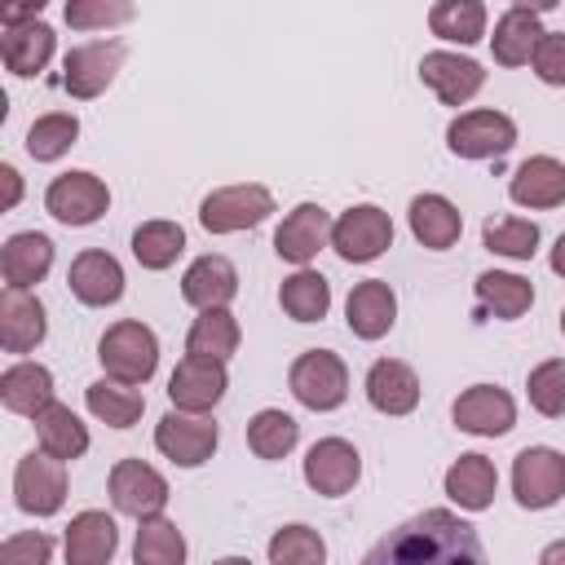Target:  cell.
Wrapping results in <instances>:
<instances>
[{
    "label": "cell",
    "mask_w": 565,
    "mask_h": 565,
    "mask_svg": "<svg viewBox=\"0 0 565 565\" xmlns=\"http://www.w3.org/2000/svg\"><path fill=\"white\" fill-rule=\"evenodd\" d=\"M362 565H490L477 525L446 508H428L402 525H393Z\"/></svg>",
    "instance_id": "obj_1"
},
{
    "label": "cell",
    "mask_w": 565,
    "mask_h": 565,
    "mask_svg": "<svg viewBox=\"0 0 565 565\" xmlns=\"http://www.w3.org/2000/svg\"><path fill=\"white\" fill-rule=\"evenodd\" d=\"M97 362H102L106 380H115L124 388H141L159 366V340L146 322L124 318V322L106 327V335L97 340Z\"/></svg>",
    "instance_id": "obj_2"
},
{
    "label": "cell",
    "mask_w": 565,
    "mask_h": 565,
    "mask_svg": "<svg viewBox=\"0 0 565 565\" xmlns=\"http://www.w3.org/2000/svg\"><path fill=\"white\" fill-rule=\"evenodd\" d=\"M287 384H291V397L309 411H335L349 397V371L331 349L300 353L287 371Z\"/></svg>",
    "instance_id": "obj_3"
},
{
    "label": "cell",
    "mask_w": 565,
    "mask_h": 565,
    "mask_svg": "<svg viewBox=\"0 0 565 565\" xmlns=\"http://www.w3.org/2000/svg\"><path fill=\"white\" fill-rule=\"evenodd\" d=\"M269 212H274V194L265 185H256V181H247V185H221V190H212L199 203V225L207 234H238V230L260 225Z\"/></svg>",
    "instance_id": "obj_4"
},
{
    "label": "cell",
    "mask_w": 565,
    "mask_h": 565,
    "mask_svg": "<svg viewBox=\"0 0 565 565\" xmlns=\"http://www.w3.org/2000/svg\"><path fill=\"white\" fill-rule=\"evenodd\" d=\"M512 494L530 512L552 508L565 494V455L552 446H525L512 459Z\"/></svg>",
    "instance_id": "obj_5"
},
{
    "label": "cell",
    "mask_w": 565,
    "mask_h": 565,
    "mask_svg": "<svg viewBox=\"0 0 565 565\" xmlns=\"http://www.w3.org/2000/svg\"><path fill=\"white\" fill-rule=\"evenodd\" d=\"M446 146L459 159H499L516 146V124L503 110H463L446 128Z\"/></svg>",
    "instance_id": "obj_6"
},
{
    "label": "cell",
    "mask_w": 565,
    "mask_h": 565,
    "mask_svg": "<svg viewBox=\"0 0 565 565\" xmlns=\"http://www.w3.org/2000/svg\"><path fill=\"white\" fill-rule=\"evenodd\" d=\"M13 499L31 516H53L66 503V463L44 450L22 455L13 468Z\"/></svg>",
    "instance_id": "obj_7"
},
{
    "label": "cell",
    "mask_w": 565,
    "mask_h": 565,
    "mask_svg": "<svg viewBox=\"0 0 565 565\" xmlns=\"http://www.w3.org/2000/svg\"><path fill=\"white\" fill-rule=\"evenodd\" d=\"M331 247L349 265H366V260L384 256V247H393V221H388V212L375 207V203L349 207L335 221V230H331Z\"/></svg>",
    "instance_id": "obj_8"
},
{
    "label": "cell",
    "mask_w": 565,
    "mask_h": 565,
    "mask_svg": "<svg viewBox=\"0 0 565 565\" xmlns=\"http://www.w3.org/2000/svg\"><path fill=\"white\" fill-rule=\"evenodd\" d=\"M124 66V44L119 40H88V44H75L62 62V88L79 102L97 97L110 88V79L119 75Z\"/></svg>",
    "instance_id": "obj_9"
},
{
    "label": "cell",
    "mask_w": 565,
    "mask_h": 565,
    "mask_svg": "<svg viewBox=\"0 0 565 565\" xmlns=\"http://www.w3.org/2000/svg\"><path fill=\"white\" fill-rule=\"evenodd\" d=\"M44 207H49V216H57L62 225H93V221L110 207V190H106V181L93 177V172H62V177L49 181Z\"/></svg>",
    "instance_id": "obj_10"
},
{
    "label": "cell",
    "mask_w": 565,
    "mask_h": 565,
    "mask_svg": "<svg viewBox=\"0 0 565 565\" xmlns=\"http://www.w3.org/2000/svg\"><path fill=\"white\" fill-rule=\"evenodd\" d=\"M230 388V375H225V362H212V358H194L185 353L168 380V397H172V411H185V415H207Z\"/></svg>",
    "instance_id": "obj_11"
},
{
    "label": "cell",
    "mask_w": 565,
    "mask_h": 565,
    "mask_svg": "<svg viewBox=\"0 0 565 565\" xmlns=\"http://www.w3.org/2000/svg\"><path fill=\"white\" fill-rule=\"evenodd\" d=\"M110 503L124 512V516H159L168 508V481L159 468L141 463V459H119L110 468Z\"/></svg>",
    "instance_id": "obj_12"
},
{
    "label": "cell",
    "mask_w": 565,
    "mask_h": 565,
    "mask_svg": "<svg viewBox=\"0 0 565 565\" xmlns=\"http://www.w3.org/2000/svg\"><path fill=\"white\" fill-rule=\"evenodd\" d=\"M216 441H221V433H216V424H212L207 415L168 411V415L159 419V428H154V446H159L172 463H181V468L207 463L212 450H216Z\"/></svg>",
    "instance_id": "obj_13"
},
{
    "label": "cell",
    "mask_w": 565,
    "mask_h": 565,
    "mask_svg": "<svg viewBox=\"0 0 565 565\" xmlns=\"http://www.w3.org/2000/svg\"><path fill=\"white\" fill-rule=\"evenodd\" d=\"M358 477H362V455L353 450V441L322 437V441L309 446V455H305V481H309V490L335 499V494H349L358 486Z\"/></svg>",
    "instance_id": "obj_14"
},
{
    "label": "cell",
    "mask_w": 565,
    "mask_h": 565,
    "mask_svg": "<svg viewBox=\"0 0 565 565\" xmlns=\"http://www.w3.org/2000/svg\"><path fill=\"white\" fill-rule=\"evenodd\" d=\"M331 230H335V221H331L327 207L300 203V207H291V212L282 216V225L274 230V252H278L282 260H291V265L305 269V265L331 243Z\"/></svg>",
    "instance_id": "obj_15"
},
{
    "label": "cell",
    "mask_w": 565,
    "mask_h": 565,
    "mask_svg": "<svg viewBox=\"0 0 565 565\" xmlns=\"http://www.w3.org/2000/svg\"><path fill=\"white\" fill-rule=\"evenodd\" d=\"M455 428L472 437H503L516 424V402L499 384H472L455 397Z\"/></svg>",
    "instance_id": "obj_16"
},
{
    "label": "cell",
    "mask_w": 565,
    "mask_h": 565,
    "mask_svg": "<svg viewBox=\"0 0 565 565\" xmlns=\"http://www.w3.org/2000/svg\"><path fill=\"white\" fill-rule=\"evenodd\" d=\"M419 79L437 93L441 106H463L468 97L481 93L486 71H481L472 57H459V53L437 49V53H424V57H419Z\"/></svg>",
    "instance_id": "obj_17"
},
{
    "label": "cell",
    "mask_w": 565,
    "mask_h": 565,
    "mask_svg": "<svg viewBox=\"0 0 565 565\" xmlns=\"http://www.w3.org/2000/svg\"><path fill=\"white\" fill-rule=\"evenodd\" d=\"M66 282H71L75 300L79 305H93V309H106V305H115L124 296V269H119V260L110 252H97V247H88V252H79L71 260Z\"/></svg>",
    "instance_id": "obj_18"
},
{
    "label": "cell",
    "mask_w": 565,
    "mask_h": 565,
    "mask_svg": "<svg viewBox=\"0 0 565 565\" xmlns=\"http://www.w3.org/2000/svg\"><path fill=\"white\" fill-rule=\"evenodd\" d=\"M181 296H185V305H194L199 313L225 309V305L238 296V269H234V260H230V256H216V252L190 260V269H185V278H181Z\"/></svg>",
    "instance_id": "obj_19"
},
{
    "label": "cell",
    "mask_w": 565,
    "mask_h": 565,
    "mask_svg": "<svg viewBox=\"0 0 565 565\" xmlns=\"http://www.w3.org/2000/svg\"><path fill=\"white\" fill-rule=\"evenodd\" d=\"M344 322H349V331H353L358 340H380V335H388V327L397 322V296H393V287H388L384 278L358 282V287L349 291V300H344Z\"/></svg>",
    "instance_id": "obj_20"
},
{
    "label": "cell",
    "mask_w": 565,
    "mask_h": 565,
    "mask_svg": "<svg viewBox=\"0 0 565 565\" xmlns=\"http://www.w3.org/2000/svg\"><path fill=\"white\" fill-rule=\"evenodd\" d=\"M53 44H57V35H53V26L40 22V18L0 31V57H4L9 75H18V79L40 75V71L49 66V57H53Z\"/></svg>",
    "instance_id": "obj_21"
},
{
    "label": "cell",
    "mask_w": 565,
    "mask_h": 565,
    "mask_svg": "<svg viewBox=\"0 0 565 565\" xmlns=\"http://www.w3.org/2000/svg\"><path fill=\"white\" fill-rule=\"evenodd\" d=\"M49 269H53V243H49V234L22 230V234H9V238H4V247H0L4 287L26 291V287H35Z\"/></svg>",
    "instance_id": "obj_22"
},
{
    "label": "cell",
    "mask_w": 565,
    "mask_h": 565,
    "mask_svg": "<svg viewBox=\"0 0 565 565\" xmlns=\"http://www.w3.org/2000/svg\"><path fill=\"white\" fill-rule=\"evenodd\" d=\"M366 402L380 415H411L419 406V375L397 358H380L366 371Z\"/></svg>",
    "instance_id": "obj_23"
},
{
    "label": "cell",
    "mask_w": 565,
    "mask_h": 565,
    "mask_svg": "<svg viewBox=\"0 0 565 565\" xmlns=\"http://www.w3.org/2000/svg\"><path fill=\"white\" fill-rule=\"evenodd\" d=\"M539 40H543L539 9H530V4H512V9L499 13L494 35H490V49H494V62H499V66H525V62H534Z\"/></svg>",
    "instance_id": "obj_24"
},
{
    "label": "cell",
    "mask_w": 565,
    "mask_h": 565,
    "mask_svg": "<svg viewBox=\"0 0 565 565\" xmlns=\"http://www.w3.org/2000/svg\"><path fill=\"white\" fill-rule=\"evenodd\" d=\"M508 194H512V203H521V207H539V212H543V207H561V203H565V163L552 159V154L525 159V163L512 172Z\"/></svg>",
    "instance_id": "obj_25"
},
{
    "label": "cell",
    "mask_w": 565,
    "mask_h": 565,
    "mask_svg": "<svg viewBox=\"0 0 565 565\" xmlns=\"http://www.w3.org/2000/svg\"><path fill=\"white\" fill-rule=\"evenodd\" d=\"M62 547H66V565H106L115 556V547H119V530H115V521L106 512L88 508V512L71 516Z\"/></svg>",
    "instance_id": "obj_26"
},
{
    "label": "cell",
    "mask_w": 565,
    "mask_h": 565,
    "mask_svg": "<svg viewBox=\"0 0 565 565\" xmlns=\"http://www.w3.org/2000/svg\"><path fill=\"white\" fill-rule=\"evenodd\" d=\"M44 331H49L44 305L26 291L4 287V296H0V344H4V353H31L44 340Z\"/></svg>",
    "instance_id": "obj_27"
},
{
    "label": "cell",
    "mask_w": 565,
    "mask_h": 565,
    "mask_svg": "<svg viewBox=\"0 0 565 565\" xmlns=\"http://www.w3.org/2000/svg\"><path fill=\"white\" fill-rule=\"evenodd\" d=\"M0 402H4V411L35 419L40 411H49L57 402L53 397V371L40 366V362H13L0 375Z\"/></svg>",
    "instance_id": "obj_28"
},
{
    "label": "cell",
    "mask_w": 565,
    "mask_h": 565,
    "mask_svg": "<svg viewBox=\"0 0 565 565\" xmlns=\"http://www.w3.org/2000/svg\"><path fill=\"white\" fill-rule=\"evenodd\" d=\"M459 230H463V216L446 194H415L411 199V234L424 247L446 252L459 243Z\"/></svg>",
    "instance_id": "obj_29"
},
{
    "label": "cell",
    "mask_w": 565,
    "mask_h": 565,
    "mask_svg": "<svg viewBox=\"0 0 565 565\" xmlns=\"http://www.w3.org/2000/svg\"><path fill=\"white\" fill-rule=\"evenodd\" d=\"M494 486H499V472L486 455H459L450 468H446V494L468 508V512H486L490 499H494Z\"/></svg>",
    "instance_id": "obj_30"
},
{
    "label": "cell",
    "mask_w": 565,
    "mask_h": 565,
    "mask_svg": "<svg viewBox=\"0 0 565 565\" xmlns=\"http://www.w3.org/2000/svg\"><path fill=\"white\" fill-rule=\"evenodd\" d=\"M35 441H40L44 455L71 463V459H79V455L88 450V428L79 424V415H75L71 406L53 402L49 411L35 415Z\"/></svg>",
    "instance_id": "obj_31"
},
{
    "label": "cell",
    "mask_w": 565,
    "mask_h": 565,
    "mask_svg": "<svg viewBox=\"0 0 565 565\" xmlns=\"http://www.w3.org/2000/svg\"><path fill=\"white\" fill-rule=\"evenodd\" d=\"M477 305H481L486 313L512 322V318H521V313L534 305V287H530V278H521V274L486 269V274L477 278Z\"/></svg>",
    "instance_id": "obj_32"
},
{
    "label": "cell",
    "mask_w": 565,
    "mask_h": 565,
    "mask_svg": "<svg viewBox=\"0 0 565 565\" xmlns=\"http://www.w3.org/2000/svg\"><path fill=\"white\" fill-rule=\"evenodd\" d=\"M278 305H282V313L296 318V322H318V318H327V309H331V282H327L318 269H296L291 278H282Z\"/></svg>",
    "instance_id": "obj_33"
},
{
    "label": "cell",
    "mask_w": 565,
    "mask_h": 565,
    "mask_svg": "<svg viewBox=\"0 0 565 565\" xmlns=\"http://www.w3.org/2000/svg\"><path fill=\"white\" fill-rule=\"evenodd\" d=\"M185 353L212 358V362H230L238 353V318L230 309L199 313L194 327H190V335H185Z\"/></svg>",
    "instance_id": "obj_34"
},
{
    "label": "cell",
    "mask_w": 565,
    "mask_h": 565,
    "mask_svg": "<svg viewBox=\"0 0 565 565\" xmlns=\"http://www.w3.org/2000/svg\"><path fill=\"white\" fill-rule=\"evenodd\" d=\"M428 26H433V35H441L450 44H477L486 35V4L481 0H437L428 9Z\"/></svg>",
    "instance_id": "obj_35"
},
{
    "label": "cell",
    "mask_w": 565,
    "mask_h": 565,
    "mask_svg": "<svg viewBox=\"0 0 565 565\" xmlns=\"http://www.w3.org/2000/svg\"><path fill=\"white\" fill-rule=\"evenodd\" d=\"M137 565H185V534L168 516H146L132 539Z\"/></svg>",
    "instance_id": "obj_36"
},
{
    "label": "cell",
    "mask_w": 565,
    "mask_h": 565,
    "mask_svg": "<svg viewBox=\"0 0 565 565\" xmlns=\"http://www.w3.org/2000/svg\"><path fill=\"white\" fill-rule=\"evenodd\" d=\"M185 252V230L177 221H146L132 230V256L141 269H168Z\"/></svg>",
    "instance_id": "obj_37"
},
{
    "label": "cell",
    "mask_w": 565,
    "mask_h": 565,
    "mask_svg": "<svg viewBox=\"0 0 565 565\" xmlns=\"http://www.w3.org/2000/svg\"><path fill=\"white\" fill-rule=\"evenodd\" d=\"M296 441H300V424H296L287 411L265 406V411H256V415L247 419V446H252L260 459H282V455L296 450Z\"/></svg>",
    "instance_id": "obj_38"
},
{
    "label": "cell",
    "mask_w": 565,
    "mask_h": 565,
    "mask_svg": "<svg viewBox=\"0 0 565 565\" xmlns=\"http://www.w3.org/2000/svg\"><path fill=\"white\" fill-rule=\"evenodd\" d=\"M75 137H79V119L71 110H49L26 128V154L35 163H53L75 146Z\"/></svg>",
    "instance_id": "obj_39"
},
{
    "label": "cell",
    "mask_w": 565,
    "mask_h": 565,
    "mask_svg": "<svg viewBox=\"0 0 565 565\" xmlns=\"http://www.w3.org/2000/svg\"><path fill=\"white\" fill-rule=\"evenodd\" d=\"M84 402H88V411H93L102 424H110V428H132V424L141 419V411H146V397H141L137 388L115 384V380L88 384Z\"/></svg>",
    "instance_id": "obj_40"
},
{
    "label": "cell",
    "mask_w": 565,
    "mask_h": 565,
    "mask_svg": "<svg viewBox=\"0 0 565 565\" xmlns=\"http://www.w3.org/2000/svg\"><path fill=\"white\" fill-rule=\"evenodd\" d=\"M481 243L508 260H530L539 252V225L521 221V216H499L481 225Z\"/></svg>",
    "instance_id": "obj_41"
},
{
    "label": "cell",
    "mask_w": 565,
    "mask_h": 565,
    "mask_svg": "<svg viewBox=\"0 0 565 565\" xmlns=\"http://www.w3.org/2000/svg\"><path fill=\"white\" fill-rule=\"evenodd\" d=\"M269 565H327V543L309 525H282L269 539Z\"/></svg>",
    "instance_id": "obj_42"
},
{
    "label": "cell",
    "mask_w": 565,
    "mask_h": 565,
    "mask_svg": "<svg viewBox=\"0 0 565 565\" xmlns=\"http://www.w3.org/2000/svg\"><path fill=\"white\" fill-rule=\"evenodd\" d=\"M525 393H530V406L547 419H561L565 415V358H547L530 371L525 380Z\"/></svg>",
    "instance_id": "obj_43"
},
{
    "label": "cell",
    "mask_w": 565,
    "mask_h": 565,
    "mask_svg": "<svg viewBox=\"0 0 565 565\" xmlns=\"http://www.w3.org/2000/svg\"><path fill=\"white\" fill-rule=\"evenodd\" d=\"M128 18H132V4L128 0H71L66 4V22L75 31L115 26V22H128Z\"/></svg>",
    "instance_id": "obj_44"
},
{
    "label": "cell",
    "mask_w": 565,
    "mask_h": 565,
    "mask_svg": "<svg viewBox=\"0 0 565 565\" xmlns=\"http://www.w3.org/2000/svg\"><path fill=\"white\" fill-rule=\"evenodd\" d=\"M49 556H53V539L44 530L9 534L0 547V565H49Z\"/></svg>",
    "instance_id": "obj_45"
},
{
    "label": "cell",
    "mask_w": 565,
    "mask_h": 565,
    "mask_svg": "<svg viewBox=\"0 0 565 565\" xmlns=\"http://www.w3.org/2000/svg\"><path fill=\"white\" fill-rule=\"evenodd\" d=\"M534 75L543 79V84H565V31H543V40H539V49H534Z\"/></svg>",
    "instance_id": "obj_46"
},
{
    "label": "cell",
    "mask_w": 565,
    "mask_h": 565,
    "mask_svg": "<svg viewBox=\"0 0 565 565\" xmlns=\"http://www.w3.org/2000/svg\"><path fill=\"white\" fill-rule=\"evenodd\" d=\"M0 181H4V207H18V199H22V177H18V168H13V163H0Z\"/></svg>",
    "instance_id": "obj_47"
},
{
    "label": "cell",
    "mask_w": 565,
    "mask_h": 565,
    "mask_svg": "<svg viewBox=\"0 0 565 565\" xmlns=\"http://www.w3.org/2000/svg\"><path fill=\"white\" fill-rule=\"evenodd\" d=\"M539 565H565V539H556V543H547V547L539 552Z\"/></svg>",
    "instance_id": "obj_48"
},
{
    "label": "cell",
    "mask_w": 565,
    "mask_h": 565,
    "mask_svg": "<svg viewBox=\"0 0 565 565\" xmlns=\"http://www.w3.org/2000/svg\"><path fill=\"white\" fill-rule=\"evenodd\" d=\"M547 265H552V274H561V278H565V234L556 238V247H552V256H547Z\"/></svg>",
    "instance_id": "obj_49"
},
{
    "label": "cell",
    "mask_w": 565,
    "mask_h": 565,
    "mask_svg": "<svg viewBox=\"0 0 565 565\" xmlns=\"http://www.w3.org/2000/svg\"><path fill=\"white\" fill-rule=\"evenodd\" d=\"M212 565H252L247 556H221V561H212Z\"/></svg>",
    "instance_id": "obj_50"
},
{
    "label": "cell",
    "mask_w": 565,
    "mask_h": 565,
    "mask_svg": "<svg viewBox=\"0 0 565 565\" xmlns=\"http://www.w3.org/2000/svg\"><path fill=\"white\" fill-rule=\"evenodd\" d=\"M561 331H565V309H561Z\"/></svg>",
    "instance_id": "obj_51"
}]
</instances>
